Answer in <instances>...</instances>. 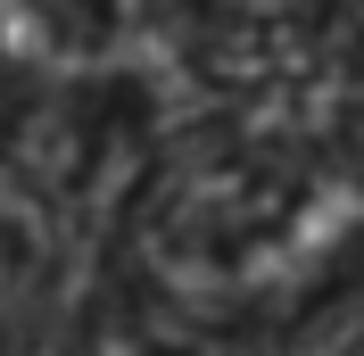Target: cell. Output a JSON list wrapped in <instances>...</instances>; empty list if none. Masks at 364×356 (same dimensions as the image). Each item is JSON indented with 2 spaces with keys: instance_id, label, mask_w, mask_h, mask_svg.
Listing matches in <instances>:
<instances>
[{
  "instance_id": "6da1fadb",
  "label": "cell",
  "mask_w": 364,
  "mask_h": 356,
  "mask_svg": "<svg viewBox=\"0 0 364 356\" xmlns=\"http://www.w3.org/2000/svg\"><path fill=\"white\" fill-rule=\"evenodd\" d=\"M149 298L199 323H282L364 273V166L315 150H224L149 191L133 224Z\"/></svg>"
},
{
  "instance_id": "7a4b0ae2",
  "label": "cell",
  "mask_w": 364,
  "mask_h": 356,
  "mask_svg": "<svg viewBox=\"0 0 364 356\" xmlns=\"http://www.w3.org/2000/svg\"><path fill=\"white\" fill-rule=\"evenodd\" d=\"M17 290H25V248H17V232L0 224V315L17 307Z\"/></svg>"
}]
</instances>
